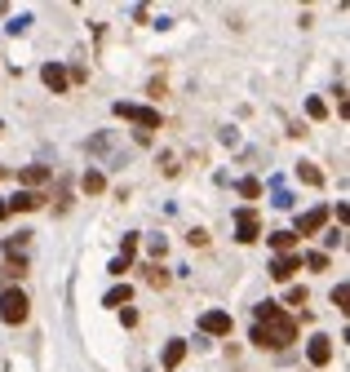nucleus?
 <instances>
[{"mask_svg":"<svg viewBox=\"0 0 350 372\" xmlns=\"http://www.w3.org/2000/svg\"><path fill=\"white\" fill-rule=\"evenodd\" d=\"M253 315H257V324H253V346H262V350H284V346L297 342V319L284 315L275 301H262Z\"/></svg>","mask_w":350,"mask_h":372,"instance_id":"nucleus-1","label":"nucleus"},{"mask_svg":"<svg viewBox=\"0 0 350 372\" xmlns=\"http://www.w3.org/2000/svg\"><path fill=\"white\" fill-rule=\"evenodd\" d=\"M27 315H31V301H27L23 289L0 293V319H5V324H27Z\"/></svg>","mask_w":350,"mask_h":372,"instance_id":"nucleus-2","label":"nucleus"},{"mask_svg":"<svg viewBox=\"0 0 350 372\" xmlns=\"http://www.w3.org/2000/svg\"><path fill=\"white\" fill-rule=\"evenodd\" d=\"M120 120H133V124H142L138 133H151V129H160V111L156 107H138V103H115L111 107Z\"/></svg>","mask_w":350,"mask_h":372,"instance_id":"nucleus-3","label":"nucleus"},{"mask_svg":"<svg viewBox=\"0 0 350 372\" xmlns=\"http://www.w3.org/2000/svg\"><path fill=\"white\" fill-rule=\"evenodd\" d=\"M231 328H235V319L226 310H204L199 315V332H209V337H231Z\"/></svg>","mask_w":350,"mask_h":372,"instance_id":"nucleus-4","label":"nucleus"},{"mask_svg":"<svg viewBox=\"0 0 350 372\" xmlns=\"http://www.w3.org/2000/svg\"><path fill=\"white\" fill-rule=\"evenodd\" d=\"M328 217H332V209H328V204L310 209V213H302V217H297V231H293V235H297V240H302V235H320Z\"/></svg>","mask_w":350,"mask_h":372,"instance_id":"nucleus-5","label":"nucleus"},{"mask_svg":"<svg viewBox=\"0 0 350 372\" xmlns=\"http://www.w3.org/2000/svg\"><path fill=\"white\" fill-rule=\"evenodd\" d=\"M257 235H262V217H257L253 209H240V213H235V240H240V244H253Z\"/></svg>","mask_w":350,"mask_h":372,"instance_id":"nucleus-6","label":"nucleus"},{"mask_svg":"<svg viewBox=\"0 0 350 372\" xmlns=\"http://www.w3.org/2000/svg\"><path fill=\"white\" fill-rule=\"evenodd\" d=\"M40 80H45L49 93H66V89H71V80H66V66H62V62H45V66H40Z\"/></svg>","mask_w":350,"mask_h":372,"instance_id":"nucleus-7","label":"nucleus"},{"mask_svg":"<svg viewBox=\"0 0 350 372\" xmlns=\"http://www.w3.org/2000/svg\"><path fill=\"white\" fill-rule=\"evenodd\" d=\"M293 270H302V252H279V257L271 262V279L288 284V279H293Z\"/></svg>","mask_w":350,"mask_h":372,"instance_id":"nucleus-8","label":"nucleus"},{"mask_svg":"<svg viewBox=\"0 0 350 372\" xmlns=\"http://www.w3.org/2000/svg\"><path fill=\"white\" fill-rule=\"evenodd\" d=\"M306 359H310L315 368H324V364L332 359V337H324V332H315V337H310V346H306Z\"/></svg>","mask_w":350,"mask_h":372,"instance_id":"nucleus-9","label":"nucleus"},{"mask_svg":"<svg viewBox=\"0 0 350 372\" xmlns=\"http://www.w3.org/2000/svg\"><path fill=\"white\" fill-rule=\"evenodd\" d=\"M5 204H9V213H31V209L45 204V195L40 191H18V195H9Z\"/></svg>","mask_w":350,"mask_h":372,"instance_id":"nucleus-10","label":"nucleus"},{"mask_svg":"<svg viewBox=\"0 0 350 372\" xmlns=\"http://www.w3.org/2000/svg\"><path fill=\"white\" fill-rule=\"evenodd\" d=\"M18 182H23V191H36V186L49 182V164H27L23 173H18Z\"/></svg>","mask_w":350,"mask_h":372,"instance_id":"nucleus-11","label":"nucleus"},{"mask_svg":"<svg viewBox=\"0 0 350 372\" xmlns=\"http://www.w3.org/2000/svg\"><path fill=\"white\" fill-rule=\"evenodd\" d=\"M182 359H187V342H182V337H173V342L164 346V372H173Z\"/></svg>","mask_w":350,"mask_h":372,"instance_id":"nucleus-12","label":"nucleus"},{"mask_svg":"<svg viewBox=\"0 0 350 372\" xmlns=\"http://www.w3.org/2000/svg\"><path fill=\"white\" fill-rule=\"evenodd\" d=\"M129 301H133V289H129V284H115V289L103 297V306H111V310H124Z\"/></svg>","mask_w":350,"mask_h":372,"instance_id":"nucleus-13","label":"nucleus"},{"mask_svg":"<svg viewBox=\"0 0 350 372\" xmlns=\"http://www.w3.org/2000/svg\"><path fill=\"white\" fill-rule=\"evenodd\" d=\"M80 186H85V191H89V195H103V191H107V178H103V173H98V168H89V173H85V178H80Z\"/></svg>","mask_w":350,"mask_h":372,"instance_id":"nucleus-14","label":"nucleus"},{"mask_svg":"<svg viewBox=\"0 0 350 372\" xmlns=\"http://www.w3.org/2000/svg\"><path fill=\"white\" fill-rule=\"evenodd\" d=\"M271 248H275V252H293V248H297V235H293V231H275V235H271Z\"/></svg>","mask_w":350,"mask_h":372,"instance_id":"nucleus-15","label":"nucleus"},{"mask_svg":"<svg viewBox=\"0 0 350 372\" xmlns=\"http://www.w3.org/2000/svg\"><path fill=\"white\" fill-rule=\"evenodd\" d=\"M297 178H302L306 186H320V182H324V173H320V168H315V164H306V160L297 164Z\"/></svg>","mask_w":350,"mask_h":372,"instance_id":"nucleus-16","label":"nucleus"},{"mask_svg":"<svg viewBox=\"0 0 350 372\" xmlns=\"http://www.w3.org/2000/svg\"><path fill=\"white\" fill-rule=\"evenodd\" d=\"M240 195H244V199H257V195H262V182H257V178H244V182H240Z\"/></svg>","mask_w":350,"mask_h":372,"instance_id":"nucleus-17","label":"nucleus"},{"mask_svg":"<svg viewBox=\"0 0 350 372\" xmlns=\"http://www.w3.org/2000/svg\"><path fill=\"white\" fill-rule=\"evenodd\" d=\"M146 284H156V289H164V284H169V270H160V266H146Z\"/></svg>","mask_w":350,"mask_h":372,"instance_id":"nucleus-18","label":"nucleus"},{"mask_svg":"<svg viewBox=\"0 0 350 372\" xmlns=\"http://www.w3.org/2000/svg\"><path fill=\"white\" fill-rule=\"evenodd\" d=\"M288 306H302V315H306V289H302V284L288 289Z\"/></svg>","mask_w":350,"mask_h":372,"instance_id":"nucleus-19","label":"nucleus"},{"mask_svg":"<svg viewBox=\"0 0 350 372\" xmlns=\"http://www.w3.org/2000/svg\"><path fill=\"white\" fill-rule=\"evenodd\" d=\"M133 252H138V235H124V240H120V257L133 262Z\"/></svg>","mask_w":350,"mask_h":372,"instance_id":"nucleus-20","label":"nucleus"},{"mask_svg":"<svg viewBox=\"0 0 350 372\" xmlns=\"http://www.w3.org/2000/svg\"><path fill=\"white\" fill-rule=\"evenodd\" d=\"M346 301H350V284H337V289H332V306L346 310Z\"/></svg>","mask_w":350,"mask_h":372,"instance_id":"nucleus-21","label":"nucleus"},{"mask_svg":"<svg viewBox=\"0 0 350 372\" xmlns=\"http://www.w3.org/2000/svg\"><path fill=\"white\" fill-rule=\"evenodd\" d=\"M306 266L310 270H328V252H306Z\"/></svg>","mask_w":350,"mask_h":372,"instance_id":"nucleus-22","label":"nucleus"},{"mask_svg":"<svg viewBox=\"0 0 350 372\" xmlns=\"http://www.w3.org/2000/svg\"><path fill=\"white\" fill-rule=\"evenodd\" d=\"M306 111H310V120H324V115H328V107L320 103V98H310V103H306Z\"/></svg>","mask_w":350,"mask_h":372,"instance_id":"nucleus-23","label":"nucleus"},{"mask_svg":"<svg viewBox=\"0 0 350 372\" xmlns=\"http://www.w3.org/2000/svg\"><path fill=\"white\" fill-rule=\"evenodd\" d=\"M187 240H191V244H195V248H204V244H209V231H199V226H195V231H191V235H187Z\"/></svg>","mask_w":350,"mask_h":372,"instance_id":"nucleus-24","label":"nucleus"},{"mask_svg":"<svg viewBox=\"0 0 350 372\" xmlns=\"http://www.w3.org/2000/svg\"><path fill=\"white\" fill-rule=\"evenodd\" d=\"M107 270H111V275H115V279H124V270H129V262H124V257H115V262H111Z\"/></svg>","mask_w":350,"mask_h":372,"instance_id":"nucleus-25","label":"nucleus"},{"mask_svg":"<svg viewBox=\"0 0 350 372\" xmlns=\"http://www.w3.org/2000/svg\"><path fill=\"white\" fill-rule=\"evenodd\" d=\"M5 217H9V204H5V199H0V222H5Z\"/></svg>","mask_w":350,"mask_h":372,"instance_id":"nucleus-26","label":"nucleus"}]
</instances>
